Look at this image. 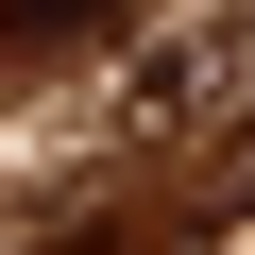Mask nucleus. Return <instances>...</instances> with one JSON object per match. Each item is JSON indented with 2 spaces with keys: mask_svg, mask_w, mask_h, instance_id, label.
I'll list each match as a JSON object with an SVG mask.
<instances>
[{
  "mask_svg": "<svg viewBox=\"0 0 255 255\" xmlns=\"http://www.w3.org/2000/svg\"><path fill=\"white\" fill-rule=\"evenodd\" d=\"M119 0H0V51H68V34H102Z\"/></svg>",
  "mask_w": 255,
  "mask_h": 255,
  "instance_id": "nucleus-1",
  "label": "nucleus"
},
{
  "mask_svg": "<svg viewBox=\"0 0 255 255\" xmlns=\"http://www.w3.org/2000/svg\"><path fill=\"white\" fill-rule=\"evenodd\" d=\"M221 204H238V221H255V153H238V170H221Z\"/></svg>",
  "mask_w": 255,
  "mask_h": 255,
  "instance_id": "nucleus-2",
  "label": "nucleus"
},
{
  "mask_svg": "<svg viewBox=\"0 0 255 255\" xmlns=\"http://www.w3.org/2000/svg\"><path fill=\"white\" fill-rule=\"evenodd\" d=\"M51 255H119V238H51Z\"/></svg>",
  "mask_w": 255,
  "mask_h": 255,
  "instance_id": "nucleus-3",
  "label": "nucleus"
}]
</instances>
